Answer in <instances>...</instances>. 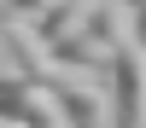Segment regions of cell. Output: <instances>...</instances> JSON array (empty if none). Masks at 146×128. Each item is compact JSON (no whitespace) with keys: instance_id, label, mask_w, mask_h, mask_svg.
I'll return each mask as SVG.
<instances>
[{"instance_id":"6da1fadb","label":"cell","mask_w":146,"mask_h":128,"mask_svg":"<svg viewBox=\"0 0 146 128\" xmlns=\"http://www.w3.org/2000/svg\"><path fill=\"white\" fill-rule=\"evenodd\" d=\"M0 122L18 128H64V111H58L53 87L29 76H0Z\"/></svg>"},{"instance_id":"7a4b0ae2","label":"cell","mask_w":146,"mask_h":128,"mask_svg":"<svg viewBox=\"0 0 146 128\" xmlns=\"http://www.w3.org/2000/svg\"><path fill=\"white\" fill-rule=\"evenodd\" d=\"M58 111H64V128H117V99L111 81H88V76H64L53 87Z\"/></svg>"},{"instance_id":"3957f363","label":"cell","mask_w":146,"mask_h":128,"mask_svg":"<svg viewBox=\"0 0 146 128\" xmlns=\"http://www.w3.org/2000/svg\"><path fill=\"white\" fill-rule=\"evenodd\" d=\"M111 99L123 128H146V47L140 41L111 53Z\"/></svg>"},{"instance_id":"277c9868","label":"cell","mask_w":146,"mask_h":128,"mask_svg":"<svg viewBox=\"0 0 146 128\" xmlns=\"http://www.w3.org/2000/svg\"><path fill=\"white\" fill-rule=\"evenodd\" d=\"M6 47H12V70L29 81H47V87H58L64 81V70H58L53 47L35 35V23H6Z\"/></svg>"},{"instance_id":"5b68a950","label":"cell","mask_w":146,"mask_h":128,"mask_svg":"<svg viewBox=\"0 0 146 128\" xmlns=\"http://www.w3.org/2000/svg\"><path fill=\"white\" fill-rule=\"evenodd\" d=\"M82 29H88L105 53H117V47L140 41V12L123 6V0H88V23H82Z\"/></svg>"},{"instance_id":"8992f818","label":"cell","mask_w":146,"mask_h":128,"mask_svg":"<svg viewBox=\"0 0 146 128\" xmlns=\"http://www.w3.org/2000/svg\"><path fill=\"white\" fill-rule=\"evenodd\" d=\"M82 23H88V0H53V6L35 18V35L53 47V41H64V35H76Z\"/></svg>"},{"instance_id":"52a82bcc","label":"cell","mask_w":146,"mask_h":128,"mask_svg":"<svg viewBox=\"0 0 146 128\" xmlns=\"http://www.w3.org/2000/svg\"><path fill=\"white\" fill-rule=\"evenodd\" d=\"M53 6V0H12V12H18V23H35L41 12Z\"/></svg>"},{"instance_id":"ba28073f","label":"cell","mask_w":146,"mask_h":128,"mask_svg":"<svg viewBox=\"0 0 146 128\" xmlns=\"http://www.w3.org/2000/svg\"><path fill=\"white\" fill-rule=\"evenodd\" d=\"M0 76H18L12 70V47H6V23H0Z\"/></svg>"},{"instance_id":"9c48e42d","label":"cell","mask_w":146,"mask_h":128,"mask_svg":"<svg viewBox=\"0 0 146 128\" xmlns=\"http://www.w3.org/2000/svg\"><path fill=\"white\" fill-rule=\"evenodd\" d=\"M123 6H135V12H140V18H146V0H123Z\"/></svg>"},{"instance_id":"30bf717a","label":"cell","mask_w":146,"mask_h":128,"mask_svg":"<svg viewBox=\"0 0 146 128\" xmlns=\"http://www.w3.org/2000/svg\"><path fill=\"white\" fill-rule=\"evenodd\" d=\"M140 47H146V18H140Z\"/></svg>"},{"instance_id":"8fae6325","label":"cell","mask_w":146,"mask_h":128,"mask_svg":"<svg viewBox=\"0 0 146 128\" xmlns=\"http://www.w3.org/2000/svg\"><path fill=\"white\" fill-rule=\"evenodd\" d=\"M0 128H18V122H0Z\"/></svg>"},{"instance_id":"7c38bea8","label":"cell","mask_w":146,"mask_h":128,"mask_svg":"<svg viewBox=\"0 0 146 128\" xmlns=\"http://www.w3.org/2000/svg\"><path fill=\"white\" fill-rule=\"evenodd\" d=\"M117 128H123V122H117Z\"/></svg>"}]
</instances>
